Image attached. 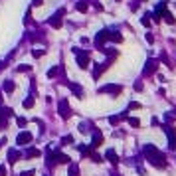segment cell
I'll return each instance as SVG.
<instances>
[{
	"label": "cell",
	"mask_w": 176,
	"mask_h": 176,
	"mask_svg": "<svg viewBox=\"0 0 176 176\" xmlns=\"http://www.w3.org/2000/svg\"><path fill=\"white\" fill-rule=\"evenodd\" d=\"M144 157H146V160H149L152 166H157V168H164L166 166V157H164V152H160V150L154 146V144H144Z\"/></svg>",
	"instance_id": "cell-1"
},
{
	"label": "cell",
	"mask_w": 176,
	"mask_h": 176,
	"mask_svg": "<svg viewBox=\"0 0 176 176\" xmlns=\"http://www.w3.org/2000/svg\"><path fill=\"white\" fill-rule=\"evenodd\" d=\"M162 129H164V133L168 135L170 149H176V133H174V129H172V127H168V125H166V127H162Z\"/></svg>",
	"instance_id": "cell-2"
},
{
	"label": "cell",
	"mask_w": 176,
	"mask_h": 176,
	"mask_svg": "<svg viewBox=\"0 0 176 176\" xmlns=\"http://www.w3.org/2000/svg\"><path fill=\"white\" fill-rule=\"evenodd\" d=\"M32 133H28V131H22L18 137H16V143L18 144H28V143H32Z\"/></svg>",
	"instance_id": "cell-3"
},
{
	"label": "cell",
	"mask_w": 176,
	"mask_h": 176,
	"mask_svg": "<svg viewBox=\"0 0 176 176\" xmlns=\"http://www.w3.org/2000/svg\"><path fill=\"white\" fill-rule=\"evenodd\" d=\"M99 91H101V93H113V95H119V93L123 91V87H121V85H105V87H101Z\"/></svg>",
	"instance_id": "cell-4"
},
{
	"label": "cell",
	"mask_w": 176,
	"mask_h": 176,
	"mask_svg": "<svg viewBox=\"0 0 176 176\" xmlns=\"http://www.w3.org/2000/svg\"><path fill=\"white\" fill-rule=\"evenodd\" d=\"M63 12H65L63 8H59L58 12L53 14V20H50V24H52L53 28H61V16H63Z\"/></svg>",
	"instance_id": "cell-5"
},
{
	"label": "cell",
	"mask_w": 176,
	"mask_h": 176,
	"mask_svg": "<svg viewBox=\"0 0 176 176\" xmlns=\"http://www.w3.org/2000/svg\"><path fill=\"white\" fill-rule=\"evenodd\" d=\"M59 115L61 117H69L71 115V109H69V105H67V101H59Z\"/></svg>",
	"instance_id": "cell-6"
},
{
	"label": "cell",
	"mask_w": 176,
	"mask_h": 176,
	"mask_svg": "<svg viewBox=\"0 0 176 176\" xmlns=\"http://www.w3.org/2000/svg\"><path fill=\"white\" fill-rule=\"evenodd\" d=\"M99 144H103V135L99 131H95L93 133V141H91V149H97Z\"/></svg>",
	"instance_id": "cell-7"
},
{
	"label": "cell",
	"mask_w": 176,
	"mask_h": 176,
	"mask_svg": "<svg viewBox=\"0 0 176 176\" xmlns=\"http://www.w3.org/2000/svg\"><path fill=\"white\" fill-rule=\"evenodd\" d=\"M107 40H109V32H107V30H103V32H99V34H97V38H95V44H97V46H103Z\"/></svg>",
	"instance_id": "cell-8"
},
{
	"label": "cell",
	"mask_w": 176,
	"mask_h": 176,
	"mask_svg": "<svg viewBox=\"0 0 176 176\" xmlns=\"http://www.w3.org/2000/svg\"><path fill=\"white\" fill-rule=\"evenodd\" d=\"M18 160H20V152L16 149H10L8 150V162L14 164V162H18Z\"/></svg>",
	"instance_id": "cell-9"
},
{
	"label": "cell",
	"mask_w": 176,
	"mask_h": 176,
	"mask_svg": "<svg viewBox=\"0 0 176 176\" xmlns=\"http://www.w3.org/2000/svg\"><path fill=\"white\" fill-rule=\"evenodd\" d=\"M105 157H107V160H109V162L119 164V154H117V152H115L113 149H109V150H107V152H105Z\"/></svg>",
	"instance_id": "cell-10"
},
{
	"label": "cell",
	"mask_w": 176,
	"mask_h": 176,
	"mask_svg": "<svg viewBox=\"0 0 176 176\" xmlns=\"http://www.w3.org/2000/svg\"><path fill=\"white\" fill-rule=\"evenodd\" d=\"M154 71H157V61L150 59L149 63H146V67H144V75H150V73H154Z\"/></svg>",
	"instance_id": "cell-11"
},
{
	"label": "cell",
	"mask_w": 176,
	"mask_h": 176,
	"mask_svg": "<svg viewBox=\"0 0 176 176\" xmlns=\"http://www.w3.org/2000/svg\"><path fill=\"white\" fill-rule=\"evenodd\" d=\"M6 115H12V111H10V109H0V129L6 125V119H4Z\"/></svg>",
	"instance_id": "cell-12"
},
{
	"label": "cell",
	"mask_w": 176,
	"mask_h": 176,
	"mask_svg": "<svg viewBox=\"0 0 176 176\" xmlns=\"http://www.w3.org/2000/svg\"><path fill=\"white\" fill-rule=\"evenodd\" d=\"M77 63H79V67H87V63H89V58H87V53H77Z\"/></svg>",
	"instance_id": "cell-13"
},
{
	"label": "cell",
	"mask_w": 176,
	"mask_h": 176,
	"mask_svg": "<svg viewBox=\"0 0 176 176\" xmlns=\"http://www.w3.org/2000/svg\"><path fill=\"white\" fill-rule=\"evenodd\" d=\"M69 89H71V91L75 93L77 97H83V89H81L79 85H75V83H69Z\"/></svg>",
	"instance_id": "cell-14"
},
{
	"label": "cell",
	"mask_w": 176,
	"mask_h": 176,
	"mask_svg": "<svg viewBox=\"0 0 176 176\" xmlns=\"http://www.w3.org/2000/svg\"><path fill=\"white\" fill-rule=\"evenodd\" d=\"M69 176H79V166L75 162H69Z\"/></svg>",
	"instance_id": "cell-15"
},
{
	"label": "cell",
	"mask_w": 176,
	"mask_h": 176,
	"mask_svg": "<svg viewBox=\"0 0 176 176\" xmlns=\"http://www.w3.org/2000/svg\"><path fill=\"white\" fill-rule=\"evenodd\" d=\"M34 157H40V150L38 149H28L26 150V158H34Z\"/></svg>",
	"instance_id": "cell-16"
},
{
	"label": "cell",
	"mask_w": 176,
	"mask_h": 176,
	"mask_svg": "<svg viewBox=\"0 0 176 176\" xmlns=\"http://www.w3.org/2000/svg\"><path fill=\"white\" fill-rule=\"evenodd\" d=\"M4 89H6V93H12L14 91V83L12 81H6V83H4Z\"/></svg>",
	"instance_id": "cell-17"
},
{
	"label": "cell",
	"mask_w": 176,
	"mask_h": 176,
	"mask_svg": "<svg viewBox=\"0 0 176 176\" xmlns=\"http://www.w3.org/2000/svg\"><path fill=\"white\" fill-rule=\"evenodd\" d=\"M24 107H26V109H32L34 107V97H28L26 101H24Z\"/></svg>",
	"instance_id": "cell-18"
},
{
	"label": "cell",
	"mask_w": 176,
	"mask_h": 176,
	"mask_svg": "<svg viewBox=\"0 0 176 176\" xmlns=\"http://www.w3.org/2000/svg\"><path fill=\"white\" fill-rule=\"evenodd\" d=\"M58 71H59V67H52V69L48 71V77H56V75H58Z\"/></svg>",
	"instance_id": "cell-19"
},
{
	"label": "cell",
	"mask_w": 176,
	"mask_h": 176,
	"mask_svg": "<svg viewBox=\"0 0 176 176\" xmlns=\"http://www.w3.org/2000/svg\"><path fill=\"white\" fill-rule=\"evenodd\" d=\"M164 20H166L168 24H174V22H176V20H174V16H172V14H164Z\"/></svg>",
	"instance_id": "cell-20"
},
{
	"label": "cell",
	"mask_w": 176,
	"mask_h": 176,
	"mask_svg": "<svg viewBox=\"0 0 176 176\" xmlns=\"http://www.w3.org/2000/svg\"><path fill=\"white\" fill-rule=\"evenodd\" d=\"M129 125H133V127H138V125H141V121H138V119H135V117H131V119H129Z\"/></svg>",
	"instance_id": "cell-21"
},
{
	"label": "cell",
	"mask_w": 176,
	"mask_h": 176,
	"mask_svg": "<svg viewBox=\"0 0 176 176\" xmlns=\"http://www.w3.org/2000/svg\"><path fill=\"white\" fill-rule=\"evenodd\" d=\"M77 10H79V12H85V10H87V4H85V2H79V4H77Z\"/></svg>",
	"instance_id": "cell-22"
},
{
	"label": "cell",
	"mask_w": 176,
	"mask_h": 176,
	"mask_svg": "<svg viewBox=\"0 0 176 176\" xmlns=\"http://www.w3.org/2000/svg\"><path fill=\"white\" fill-rule=\"evenodd\" d=\"M121 119H123V117H109V123H111V125H117Z\"/></svg>",
	"instance_id": "cell-23"
},
{
	"label": "cell",
	"mask_w": 176,
	"mask_h": 176,
	"mask_svg": "<svg viewBox=\"0 0 176 176\" xmlns=\"http://www.w3.org/2000/svg\"><path fill=\"white\" fill-rule=\"evenodd\" d=\"M6 174H8L6 166H4V164H0V176H6Z\"/></svg>",
	"instance_id": "cell-24"
},
{
	"label": "cell",
	"mask_w": 176,
	"mask_h": 176,
	"mask_svg": "<svg viewBox=\"0 0 176 176\" xmlns=\"http://www.w3.org/2000/svg\"><path fill=\"white\" fill-rule=\"evenodd\" d=\"M36 174V170H26V172H22L20 176H34Z\"/></svg>",
	"instance_id": "cell-25"
},
{
	"label": "cell",
	"mask_w": 176,
	"mask_h": 176,
	"mask_svg": "<svg viewBox=\"0 0 176 176\" xmlns=\"http://www.w3.org/2000/svg\"><path fill=\"white\" fill-rule=\"evenodd\" d=\"M18 71H30V65H18Z\"/></svg>",
	"instance_id": "cell-26"
},
{
	"label": "cell",
	"mask_w": 176,
	"mask_h": 176,
	"mask_svg": "<svg viewBox=\"0 0 176 176\" xmlns=\"http://www.w3.org/2000/svg\"><path fill=\"white\" fill-rule=\"evenodd\" d=\"M61 143H63V144H67V143H73V137H69V135H67V137H63V141H61Z\"/></svg>",
	"instance_id": "cell-27"
},
{
	"label": "cell",
	"mask_w": 176,
	"mask_h": 176,
	"mask_svg": "<svg viewBox=\"0 0 176 176\" xmlns=\"http://www.w3.org/2000/svg\"><path fill=\"white\" fill-rule=\"evenodd\" d=\"M131 109H141V103H137V101H133V103L129 105Z\"/></svg>",
	"instance_id": "cell-28"
},
{
	"label": "cell",
	"mask_w": 176,
	"mask_h": 176,
	"mask_svg": "<svg viewBox=\"0 0 176 176\" xmlns=\"http://www.w3.org/2000/svg\"><path fill=\"white\" fill-rule=\"evenodd\" d=\"M141 22H143V26H149V24H150V20H149V16H144V18H143V20H141Z\"/></svg>",
	"instance_id": "cell-29"
},
{
	"label": "cell",
	"mask_w": 176,
	"mask_h": 176,
	"mask_svg": "<svg viewBox=\"0 0 176 176\" xmlns=\"http://www.w3.org/2000/svg\"><path fill=\"white\" fill-rule=\"evenodd\" d=\"M135 89H137V91H143V83H135Z\"/></svg>",
	"instance_id": "cell-30"
},
{
	"label": "cell",
	"mask_w": 176,
	"mask_h": 176,
	"mask_svg": "<svg viewBox=\"0 0 176 176\" xmlns=\"http://www.w3.org/2000/svg\"><path fill=\"white\" fill-rule=\"evenodd\" d=\"M16 121H18V125H26V119H22V117H18Z\"/></svg>",
	"instance_id": "cell-31"
},
{
	"label": "cell",
	"mask_w": 176,
	"mask_h": 176,
	"mask_svg": "<svg viewBox=\"0 0 176 176\" xmlns=\"http://www.w3.org/2000/svg\"><path fill=\"white\" fill-rule=\"evenodd\" d=\"M32 4H34V6H40V4H42V0H34Z\"/></svg>",
	"instance_id": "cell-32"
},
{
	"label": "cell",
	"mask_w": 176,
	"mask_h": 176,
	"mask_svg": "<svg viewBox=\"0 0 176 176\" xmlns=\"http://www.w3.org/2000/svg\"><path fill=\"white\" fill-rule=\"evenodd\" d=\"M0 103H2V91H0Z\"/></svg>",
	"instance_id": "cell-33"
},
{
	"label": "cell",
	"mask_w": 176,
	"mask_h": 176,
	"mask_svg": "<svg viewBox=\"0 0 176 176\" xmlns=\"http://www.w3.org/2000/svg\"><path fill=\"white\" fill-rule=\"evenodd\" d=\"M115 176H121V174H115Z\"/></svg>",
	"instance_id": "cell-34"
}]
</instances>
